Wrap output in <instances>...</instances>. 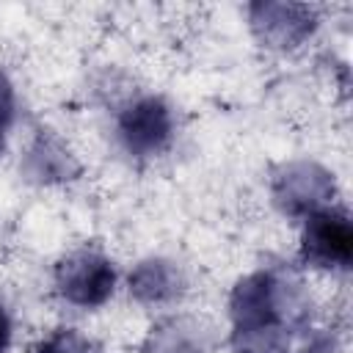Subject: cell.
<instances>
[{
  "label": "cell",
  "instance_id": "cell-5",
  "mask_svg": "<svg viewBox=\"0 0 353 353\" xmlns=\"http://www.w3.org/2000/svg\"><path fill=\"white\" fill-rule=\"evenodd\" d=\"M276 204L290 215H312L323 210V204L334 196L331 176L312 163H292L284 165L281 174L273 179Z\"/></svg>",
  "mask_w": 353,
  "mask_h": 353
},
{
  "label": "cell",
  "instance_id": "cell-6",
  "mask_svg": "<svg viewBox=\"0 0 353 353\" xmlns=\"http://www.w3.org/2000/svg\"><path fill=\"white\" fill-rule=\"evenodd\" d=\"M254 30L270 47H295L314 28V14L306 6H254Z\"/></svg>",
  "mask_w": 353,
  "mask_h": 353
},
{
  "label": "cell",
  "instance_id": "cell-7",
  "mask_svg": "<svg viewBox=\"0 0 353 353\" xmlns=\"http://www.w3.org/2000/svg\"><path fill=\"white\" fill-rule=\"evenodd\" d=\"M182 290V276L171 262L163 259H149L141 262L132 276H130V292L138 301L146 303H157V301H168Z\"/></svg>",
  "mask_w": 353,
  "mask_h": 353
},
{
  "label": "cell",
  "instance_id": "cell-4",
  "mask_svg": "<svg viewBox=\"0 0 353 353\" xmlns=\"http://www.w3.org/2000/svg\"><path fill=\"white\" fill-rule=\"evenodd\" d=\"M171 130H174L171 110L157 97H143L132 102L119 119V135L127 152L135 157H149L163 152L171 141Z\"/></svg>",
  "mask_w": 353,
  "mask_h": 353
},
{
  "label": "cell",
  "instance_id": "cell-3",
  "mask_svg": "<svg viewBox=\"0 0 353 353\" xmlns=\"http://www.w3.org/2000/svg\"><path fill=\"white\" fill-rule=\"evenodd\" d=\"M55 284L69 303L91 309L110 298L116 270L110 259L97 251H74L55 265Z\"/></svg>",
  "mask_w": 353,
  "mask_h": 353
},
{
  "label": "cell",
  "instance_id": "cell-2",
  "mask_svg": "<svg viewBox=\"0 0 353 353\" xmlns=\"http://www.w3.org/2000/svg\"><path fill=\"white\" fill-rule=\"evenodd\" d=\"M301 256L317 268H347L353 259V226L347 212L323 207L306 215Z\"/></svg>",
  "mask_w": 353,
  "mask_h": 353
},
{
  "label": "cell",
  "instance_id": "cell-9",
  "mask_svg": "<svg viewBox=\"0 0 353 353\" xmlns=\"http://www.w3.org/2000/svg\"><path fill=\"white\" fill-rule=\"evenodd\" d=\"M11 119H14V88L6 80V74H0V149H3L6 130H8Z\"/></svg>",
  "mask_w": 353,
  "mask_h": 353
},
{
  "label": "cell",
  "instance_id": "cell-8",
  "mask_svg": "<svg viewBox=\"0 0 353 353\" xmlns=\"http://www.w3.org/2000/svg\"><path fill=\"white\" fill-rule=\"evenodd\" d=\"M33 353H99V347L74 328H61L41 339Z\"/></svg>",
  "mask_w": 353,
  "mask_h": 353
},
{
  "label": "cell",
  "instance_id": "cell-10",
  "mask_svg": "<svg viewBox=\"0 0 353 353\" xmlns=\"http://www.w3.org/2000/svg\"><path fill=\"white\" fill-rule=\"evenodd\" d=\"M8 339H11V320H8V314L0 303V353L8 347Z\"/></svg>",
  "mask_w": 353,
  "mask_h": 353
},
{
  "label": "cell",
  "instance_id": "cell-1",
  "mask_svg": "<svg viewBox=\"0 0 353 353\" xmlns=\"http://www.w3.org/2000/svg\"><path fill=\"white\" fill-rule=\"evenodd\" d=\"M232 347L237 353H287L290 334L306 320L298 284L276 270L245 276L232 292Z\"/></svg>",
  "mask_w": 353,
  "mask_h": 353
}]
</instances>
